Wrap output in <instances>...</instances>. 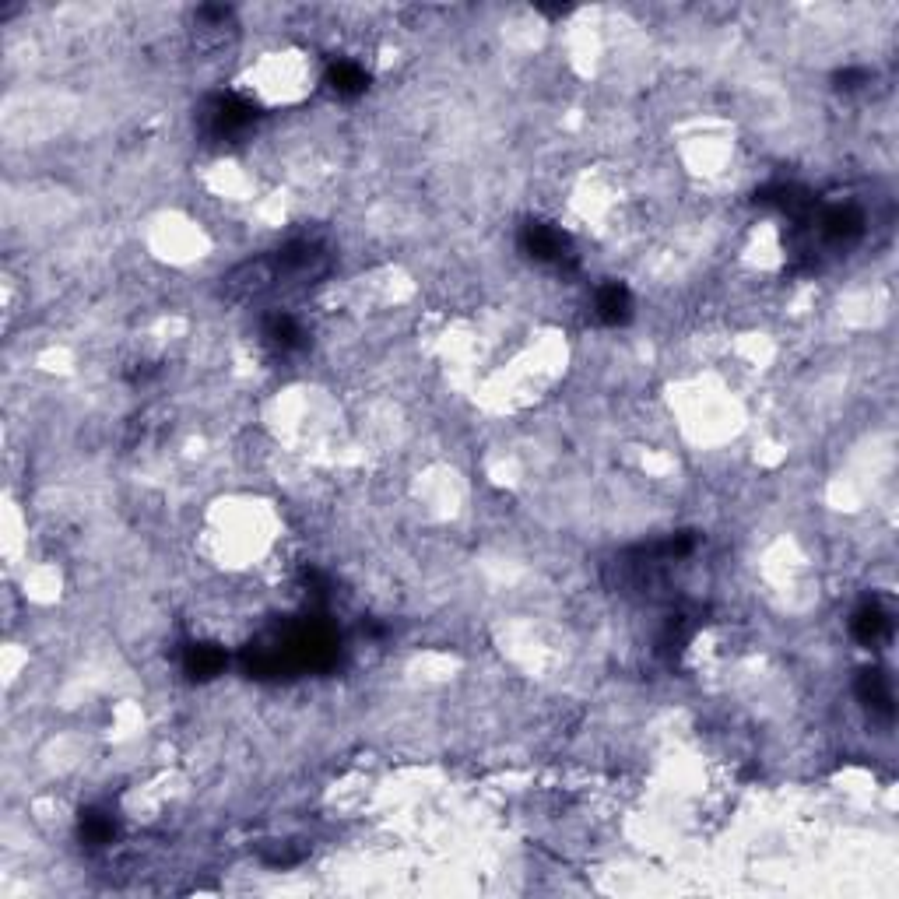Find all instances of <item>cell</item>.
Returning a JSON list of instances; mask_svg holds the SVG:
<instances>
[{"instance_id":"cell-1","label":"cell","mask_w":899,"mask_h":899,"mask_svg":"<svg viewBox=\"0 0 899 899\" xmlns=\"http://www.w3.org/2000/svg\"><path fill=\"white\" fill-rule=\"evenodd\" d=\"M520 246H524L527 257H534L538 264L562 267L566 260H573V250H569L566 232L555 229V225H545V222L524 225V232H520Z\"/></svg>"},{"instance_id":"cell-2","label":"cell","mask_w":899,"mask_h":899,"mask_svg":"<svg viewBox=\"0 0 899 899\" xmlns=\"http://www.w3.org/2000/svg\"><path fill=\"white\" fill-rule=\"evenodd\" d=\"M257 116V109L250 106L239 95H215V99L204 106V123L215 137H232L239 130H246Z\"/></svg>"},{"instance_id":"cell-3","label":"cell","mask_w":899,"mask_h":899,"mask_svg":"<svg viewBox=\"0 0 899 899\" xmlns=\"http://www.w3.org/2000/svg\"><path fill=\"white\" fill-rule=\"evenodd\" d=\"M264 341L274 348V352L288 355V352H295V348L306 345V331L292 313H271V317L264 320Z\"/></svg>"},{"instance_id":"cell-4","label":"cell","mask_w":899,"mask_h":899,"mask_svg":"<svg viewBox=\"0 0 899 899\" xmlns=\"http://www.w3.org/2000/svg\"><path fill=\"white\" fill-rule=\"evenodd\" d=\"M594 310H597V317L605 320V324H626L629 313H633V299H629L626 285L608 281V285L597 288Z\"/></svg>"},{"instance_id":"cell-5","label":"cell","mask_w":899,"mask_h":899,"mask_svg":"<svg viewBox=\"0 0 899 899\" xmlns=\"http://www.w3.org/2000/svg\"><path fill=\"white\" fill-rule=\"evenodd\" d=\"M889 633H892L889 612H885V608H878L875 601H871V605H864L861 612L854 615V636L864 643V647H875V643H882Z\"/></svg>"},{"instance_id":"cell-6","label":"cell","mask_w":899,"mask_h":899,"mask_svg":"<svg viewBox=\"0 0 899 899\" xmlns=\"http://www.w3.org/2000/svg\"><path fill=\"white\" fill-rule=\"evenodd\" d=\"M183 668H187V675H194V678H211L225 668V654L218 647H211V643H194V647H187Z\"/></svg>"},{"instance_id":"cell-7","label":"cell","mask_w":899,"mask_h":899,"mask_svg":"<svg viewBox=\"0 0 899 899\" xmlns=\"http://www.w3.org/2000/svg\"><path fill=\"white\" fill-rule=\"evenodd\" d=\"M857 692H861V699L868 706H875V710H882V713H892V689H889V682H885L882 671H864Z\"/></svg>"},{"instance_id":"cell-8","label":"cell","mask_w":899,"mask_h":899,"mask_svg":"<svg viewBox=\"0 0 899 899\" xmlns=\"http://www.w3.org/2000/svg\"><path fill=\"white\" fill-rule=\"evenodd\" d=\"M331 88L338 95H362L366 92V71L352 60H341L338 67H331Z\"/></svg>"},{"instance_id":"cell-9","label":"cell","mask_w":899,"mask_h":899,"mask_svg":"<svg viewBox=\"0 0 899 899\" xmlns=\"http://www.w3.org/2000/svg\"><path fill=\"white\" fill-rule=\"evenodd\" d=\"M81 836H85V843H92V847H102V843H109L116 836V826L109 815L85 812L81 815Z\"/></svg>"}]
</instances>
